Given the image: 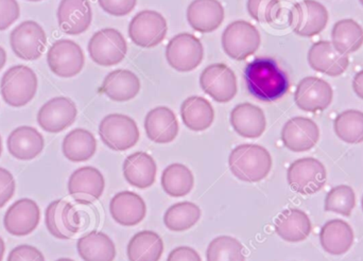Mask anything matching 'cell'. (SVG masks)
<instances>
[{
  "label": "cell",
  "mask_w": 363,
  "mask_h": 261,
  "mask_svg": "<svg viewBox=\"0 0 363 261\" xmlns=\"http://www.w3.org/2000/svg\"><path fill=\"white\" fill-rule=\"evenodd\" d=\"M360 2H362V4L363 6V0H360Z\"/></svg>",
  "instance_id": "11a10c76"
},
{
  "label": "cell",
  "mask_w": 363,
  "mask_h": 261,
  "mask_svg": "<svg viewBox=\"0 0 363 261\" xmlns=\"http://www.w3.org/2000/svg\"><path fill=\"white\" fill-rule=\"evenodd\" d=\"M45 223L47 230L55 238L68 240L80 230V213L72 203L55 200L47 206Z\"/></svg>",
  "instance_id": "5bb4252c"
},
{
  "label": "cell",
  "mask_w": 363,
  "mask_h": 261,
  "mask_svg": "<svg viewBox=\"0 0 363 261\" xmlns=\"http://www.w3.org/2000/svg\"><path fill=\"white\" fill-rule=\"evenodd\" d=\"M10 45L17 57L25 61H34L44 53L47 35L40 23L26 21L11 32Z\"/></svg>",
  "instance_id": "30bf717a"
},
{
  "label": "cell",
  "mask_w": 363,
  "mask_h": 261,
  "mask_svg": "<svg viewBox=\"0 0 363 261\" xmlns=\"http://www.w3.org/2000/svg\"><path fill=\"white\" fill-rule=\"evenodd\" d=\"M187 21L194 31L211 33L223 23V6L218 0H194L187 8Z\"/></svg>",
  "instance_id": "7402d4cb"
},
{
  "label": "cell",
  "mask_w": 363,
  "mask_h": 261,
  "mask_svg": "<svg viewBox=\"0 0 363 261\" xmlns=\"http://www.w3.org/2000/svg\"><path fill=\"white\" fill-rule=\"evenodd\" d=\"M87 49L89 57L97 65L110 67L123 61L127 55L128 45L118 30L106 28L91 36Z\"/></svg>",
  "instance_id": "8992f818"
},
{
  "label": "cell",
  "mask_w": 363,
  "mask_h": 261,
  "mask_svg": "<svg viewBox=\"0 0 363 261\" xmlns=\"http://www.w3.org/2000/svg\"><path fill=\"white\" fill-rule=\"evenodd\" d=\"M333 45L345 55L355 52L363 45V29L354 19H342L335 23Z\"/></svg>",
  "instance_id": "e575fe53"
},
{
  "label": "cell",
  "mask_w": 363,
  "mask_h": 261,
  "mask_svg": "<svg viewBox=\"0 0 363 261\" xmlns=\"http://www.w3.org/2000/svg\"><path fill=\"white\" fill-rule=\"evenodd\" d=\"M362 211H363V196H362Z\"/></svg>",
  "instance_id": "db71d44e"
},
{
  "label": "cell",
  "mask_w": 363,
  "mask_h": 261,
  "mask_svg": "<svg viewBox=\"0 0 363 261\" xmlns=\"http://www.w3.org/2000/svg\"><path fill=\"white\" fill-rule=\"evenodd\" d=\"M21 15V9L16 0H0V31H4L13 25Z\"/></svg>",
  "instance_id": "b9f144b4"
},
{
  "label": "cell",
  "mask_w": 363,
  "mask_h": 261,
  "mask_svg": "<svg viewBox=\"0 0 363 261\" xmlns=\"http://www.w3.org/2000/svg\"><path fill=\"white\" fill-rule=\"evenodd\" d=\"M47 63L55 76L72 78L80 74L84 67V53L74 40H59L49 48Z\"/></svg>",
  "instance_id": "8fae6325"
},
{
  "label": "cell",
  "mask_w": 363,
  "mask_h": 261,
  "mask_svg": "<svg viewBox=\"0 0 363 261\" xmlns=\"http://www.w3.org/2000/svg\"><path fill=\"white\" fill-rule=\"evenodd\" d=\"M2 153V139L1 136H0V156H1Z\"/></svg>",
  "instance_id": "816d5d0a"
},
{
  "label": "cell",
  "mask_w": 363,
  "mask_h": 261,
  "mask_svg": "<svg viewBox=\"0 0 363 261\" xmlns=\"http://www.w3.org/2000/svg\"><path fill=\"white\" fill-rule=\"evenodd\" d=\"M230 121L235 132L245 138H258L267 128L264 111L247 102L233 109Z\"/></svg>",
  "instance_id": "d4e9b609"
},
{
  "label": "cell",
  "mask_w": 363,
  "mask_h": 261,
  "mask_svg": "<svg viewBox=\"0 0 363 261\" xmlns=\"http://www.w3.org/2000/svg\"><path fill=\"white\" fill-rule=\"evenodd\" d=\"M101 89L113 101H129L140 93V81L138 77L130 70H117L106 77Z\"/></svg>",
  "instance_id": "f1b7e54d"
},
{
  "label": "cell",
  "mask_w": 363,
  "mask_h": 261,
  "mask_svg": "<svg viewBox=\"0 0 363 261\" xmlns=\"http://www.w3.org/2000/svg\"><path fill=\"white\" fill-rule=\"evenodd\" d=\"M325 167L317 158L304 157L290 165L287 171L288 184L294 191L304 196L315 194L326 183Z\"/></svg>",
  "instance_id": "52a82bcc"
},
{
  "label": "cell",
  "mask_w": 363,
  "mask_h": 261,
  "mask_svg": "<svg viewBox=\"0 0 363 261\" xmlns=\"http://www.w3.org/2000/svg\"><path fill=\"white\" fill-rule=\"evenodd\" d=\"M228 165L237 179L247 183H257L270 173L272 157L266 148L245 143L230 152Z\"/></svg>",
  "instance_id": "7a4b0ae2"
},
{
  "label": "cell",
  "mask_w": 363,
  "mask_h": 261,
  "mask_svg": "<svg viewBox=\"0 0 363 261\" xmlns=\"http://www.w3.org/2000/svg\"><path fill=\"white\" fill-rule=\"evenodd\" d=\"M6 261H45V257L35 247L21 245L10 252Z\"/></svg>",
  "instance_id": "f6af8a7d"
},
{
  "label": "cell",
  "mask_w": 363,
  "mask_h": 261,
  "mask_svg": "<svg viewBox=\"0 0 363 261\" xmlns=\"http://www.w3.org/2000/svg\"><path fill=\"white\" fill-rule=\"evenodd\" d=\"M207 261H245L243 245L230 236H219L209 243Z\"/></svg>",
  "instance_id": "f35d334b"
},
{
  "label": "cell",
  "mask_w": 363,
  "mask_h": 261,
  "mask_svg": "<svg viewBox=\"0 0 363 261\" xmlns=\"http://www.w3.org/2000/svg\"><path fill=\"white\" fill-rule=\"evenodd\" d=\"M167 261H202L196 250L190 247H179L170 252Z\"/></svg>",
  "instance_id": "bcb514c9"
},
{
  "label": "cell",
  "mask_w": 363,
  "mask_h": 261,
  "mask_svg": "<svg viewBox=\"0 0 363 261\" xmlns=\"http://www.w3.org/2000/svg\"><path fill=\"white\" fill-rule=\"evenodd\" d=\"M4 251H6V245H4V239L0 237V261L4 260Z\"/></svg>",
  "instance_id": "681fc988"
},
{
  "label": "cell",
  "mask_w": 363,
  "mask_h": 261,
  "mask_svg": "<svg viewBox=\"0 0 363 261\" xmlns=\"http://www.w3.org/2000/svg\"><path fill=\"white\" fill-rule=\"evenodd\" d=\"M353 89L356 95L363 100V70L356 74L353 81Z\"/></svg>",
  "instance_id": "7dc6e473"
},
{
  "label": "cell",
  "mask_w": 363,
  "mask_h": 261,
  "mask_svg": "<svg viewBox=\"0 0 363 261\" xmlns=\"http://www.w3.org/2000/svg\"><path fill=\"white\" fill-rule=\"evenodd\" d=\"M204 49L202 43L190 33L174 36L166 48V57L174 70L188 72L196 70L203 60Z\"/></svg>",
  "instance_id": "7c38bea8"
},
{
  "label": "cell",
  "mask_w": 363,
  "mask_h": 261,
  "mask_svg": "<svg viewBox=\"0 0 363 261\" xmlns=\"http://www.w3.org/2000/svg\"><path fill=\"white\" fill-rule=\"evenodd\" d=\"M167 30V21L161 13L145 10L138 13L130 23L129 36L138 46L153 48L165 40Z\"/></svg>",
  "instance_id": "9c48e42d"
},
{
  "label": "cell",
  "mask_w": 363,
  "mask_h": 261,
  "mask_svg": "<svg viewBox=\"0 0 363 261\" xmlns=\"http://www.w3.org/2000/svg\"><path fill=\"white\" fill-rule=\"evenodd\" d=\"M288 21L294 33L304 38H313L325 29L328 12L323 4L315 0H303L294 4Z\"/></svg>",
  "instance_id": "ba28073f"
},
{
  "label": "cell",
  "mask_w": 363,
  "mask_h": 261,
  "mask_svg": "<svg viewBox=\"0 0 363 261\" xmlns=\"http://www.w3.org/2000/svg\"><path fill=\"white\" fill-rule=\"evenodd\" d=\"M97 150V140L93 133L85 129H74L68 133L62 143L64 156L72 162L91 160Z\"/></svg>",
  "instance_id": "d6a6232c"
},
{
  "label": "cell",
  "mask_w": 363,
  "mask_h": 261,
  "mask_svg": "<svg viewBox=\"0 0 363 261\" xmlns=\"http://www.w3.org/2000/svg\"><path fill=\"white\" fill-rule=\"evenodd\" d=\"M102 10L113 16H125L135 9L138 0H98Z\"/></svg>",
  "instance_id": "7bdbcfd3"
},
{
  "label": "cell",
  "mask_w": 363,
  "mask_h": 261,
  "mask_svg": "<svg viewBox=\"0 0 363 261\" xmlns=\"http://www.w3.org/2000/svg\"><path fill=\"white\" fill-rule=\"evenodd\" d=\"M181 117L188 129L202 132L213 125L215 112L208 100L191 96L182 104Z\"/></svg>",
  "instance_id": "1f68e13d"
},
{
  "label": "cell",
  "mask_w": 363,
  "mask_h": 261,
  "mask_svg": "<svg viewBox=\"0 0 363 261\" xmlns=\"http://www.w3.org/2000/svg\"><path fill=\"white\" fill-rule=\"evenodd\" d=\"M194 183V174L185 165H169L162 174L164 191L174 198L187 196L191 191Z\"/></svg>",
  "instance_id": "d590c367"
},
{
  "label": "cell",
  "mask_w": 363,
  "mask_h": 261,
  "mask_svg": "<svg viewBox=\"0 0 363 261\" xmlns=\"http://www.w3.org/2000/svg\"><path fill=\"white\" fill-rule=\"evenodd\" d=\"M260 40L255 26L245 21H233L222 34V48L233 60L243 61L258 50Z\"/></svg>",
  "instance_id": "277c9868"
},
{
  "label": "cell",
  "mask_w": 363,
  "mask_h": 261,
  "mask_svg": "<svg viewBox=\"0 0 363 261\" xmlns=\"http://www.w3.org/2000/svg\"><path fill=\"white\" fill-rule=\"evenodd\" d=\"M163 252V240L152 231H143L134 235L127 249L129 261H159Z\"/></svg>",
  "instance_id": "836d02e7"
},
{
  "label": "cell",
  "mask_w": 363,
  "mask_h": 261,
  "mask_svg": "<svg viewBox=\"0 0 363 261\" xmlns=\"http://www.w3.org/2000/svg\"><path fill=\"white\" fill-rule=\"evenodd\" d=\"M337 136L345 143H360L363 141V113L349 110L339 114L334 121Z\"/></svg>",
  "instance_id": "74e56055"
},
{
  "label": "cell",
  "mask_w": 363,
  "mask_h": 261,
  "mask_svg": "<svg viewBox=\"0 0 363 261\" xmlns=\"http://www.w3.org/2000/svg\"><path fill=\"white\" fill-rule=\"evenodd\" d=\"M38 85L33 70L25 65L13 66L2 76L0 93L8 106L23 108L35 97Z\"/></svg>",
  "instance_id": "3957f363"
},
{
  "label": "cell",
  "mask_w": 363,
  "mask_h": 261,
  "mask_svg": "<svg viewBox=\"0 0 363 261\" xmlns=\"http://www.w3.org/2000/svg\"><path fill=\"white\" fill-rule=\"evenodd\" d=\"M110 213L114 221L121 226H135L146 217V203L135 192H118L111 200Z\"/></svg>",
  "instance_id": "603a6c76"
},
{
  "label": "cell",
  "mask_w": 363,
  "mask_h": 261,
  "mask_svg": "<svg viewBox=\"0 0 363 261\" xmlns=\"http://www.w3.org/2000/svg\"><path fill=\"white\" fill-rule=\"evenodd\" d=\"M201 209L191 202H180L172 205L164 216V223L172 232L189 230L200 220Z\"/></svg>",
  "instance_id": "8d00e7d4"
},
{
  "label": "cell",
  "mask_w": 363,
  "mask_h": 261,
  "mask_svg": "<svg viewBox=\"0 0 363 261\" xmlns=\"http://www.w3.org/2000/svg\"><path fill=\"white\" fill-rule=\"evenodd\" d=\"M201 89L219 104L233 100L237 94V78L225 64H211L207 66L200 77Z\"/></svg>",
  "instance_id": "4fadbf2b"
},
{
  "label": "cell",
  "mask_w": 363,
  "mask_h": 261,
  "mask_svg": "<svg viewBox=\"0 0 363 261\" xmlns=\"http://www.w3.org/2000/svg\"><path fill=\"white\" fill-rule=\"evenodd\" d=\"M324 206L326 211L350 217L356 206L355 191L351 186H337L328 192Z\"/></svg>",
  "instance_id": "ab89813d"
},
{
  "label": "cell",
  "mask_w": 363,
  "mask_h": 261,
  "mask_svg": "<svg viewBox=\"0 0 363 261\" xmlns=\"http://www.w3.org/2000/svg\"><path fill=\"white\" fill-rule=\"evenodd\" d=\"M308 63L313 70L330 77L342 74L349 67V57L339 51L332 42L322 40L309 49Z\"/></svg>",
  "instance_id": "ffe728a7"
},
{
  "label": "cell",
  "mask_w": 363,
  "mask_h": 261,
  "mask_svg": "<svg viewBox=\"0 0 363 261\" xmlns=\"http://www.w3.org/2000/svg\"><path fill=\"white\" fill-rule=\"evenodd\" d=\"M67 187L77 203L89 205L102 196L106 181L104 174L95 167H81L70 175Z\"/></svg>",
  "instance_id": "9a60e30c"
},
{
  "label": "cell",
  "mask_w": 363,
  "mask_h": 261,
  "mask_svg": "<svg viewBox=\"0 0 363 261\" xmlns=\"http://www.w3.org/2000/svg\"><path fill=\"white\" fill-rule=\"evenodd\" d=\"M157 166L152 156L146 152H135L123 162V175L133 187L146 189L155 184Z\"/></svg>",
  "instance_id": "4316f807"
},
{
  "label": "cell",
  "mask_w": 363,
  "mask_h": 261,
  "mask_svg": "<svg viewBox=\"0 0 363 261\" xmlns=\"http://www.w3.org/2000/svg\"><path fill=\"white\" fill-rule=\"evenodd\" d=\"M6 63V52L1 46H0V70L4 67Z\"/></svg>",
  "instance_id": "c3c4849f"
},
{
  "label": "cell",
  "mask_w": 363,
  "mask_h": 261,
  "mask_svg": "<svg viewBox=\"0 0 363 261\" xmlns=\"http://www.w3.org/2000/svg\"><path fill=\"white\" fill-rule=\"evenodd\" d=\"M57 15L59 27L69 35H79L86 31L93 19L89 0H61Z\"/></svg>",
  "instance_id": "44dd1931"
},
{
  "label": "cell",
  "mask_w": 363,
  "mask_h": 261,
  "mask_svg": "<svg viewBox=\"0 0 363 261\" xmlns=\"http://www.w3.org/2000/svg\"><path fill=\"white\" fill-rule=\"evenodd\" d=\"M320 138L317 123L306 117H294L284 126L281 140L292 152H305L313 149Z\"/></svg>",
  "instance_id": "d6986e66"
},
{
  "label": "cell",
  "mask_w": 363,
  "mask_h": 261,
  "mask_svg": "<svg viewBox=\"0 0 363 261\" xmlns=\"http://www.w3.org/2000/svg\"><path fill=\"white\" fill-rule=\"evenodd\" d=\"M145 130L153 143H169L178 136V119L174 111L166 106H159L147 114Z\"/></svg>",
  "instance_id": "484cf974"
},
{
  "label": "cell",
  "mask_w": 363,
  "mask_h": 261,
  "mask_svg": "<svg viewBox=\"0 0 363 261\" xmlns=\"http://www.w3.org/2000/svg\"><path fill=\"white\" fill-rule=\"evenodd\" d=\"M55 261H74V260H70V258H60V260H57Z\"/></svg>",
  "instance_id": "f907efd6"
},
{
  "label": "cell",
  "mask_w": 363,
  "mask_h": 261,
  "mask_svg": "<svg viewBox=\"0 0 363 261\" xmlns=\"http://www.w3.org/2000/svg\"><path fill=\"white\" fill-rule=\"evenodd\" d=\"M43 135L35 128H16L9 135L6 140L9 153L19 160H32L38 157L44 150Z\"/></svg>",
  "instance_id": "cb8c5ba5"
},
{
  "label": "cell",
  "mask_w": 363,
  "mask_h": 261,
  "mask_svg": "<svg viewBox=\"0 0 363 261\" xmlns=\"http://www.w3.org/2000/svg\"><path fill=\"white\" fill-rule=\"evenodd\" d=\"M78 110L67 97H55L47 101L38 113V123L45 132L60 133L76 121Z\"/></svg>",
  "instance_id": "2e32d148"
},
{
  "label": "cell",
  "mask_w": 363,
  "mask_h": 261,
  "mask_svg": "<svg viewBox=\"0 0 363 261\" xmlns=\"http://www.w3.org/2000/svg\"><path fill=\"white\" fill-rule=\"evenodd\" d=\"M332 87L323 79L307 77L301 80L294 93L296 106L305 112H322L333 102Z\"/></svg>",
  "instance_id": "e0dca14e"
},
{
  "label": "cell",
  "mask_w": 363,
  "mask_h": 261,
  "mask_svg": "<svg viewBox=\"0 0 363 261\" xmlns=\"http://www.w3.org/2000/svg\"><path fill=\"white\" fill-rule=\"evenodd\" d=\"M99 135L104 145L114 151H127L140 140L138 125L131 117L123 114H111L102 119Z\"/></svg>",
  "instance_id": "5b68a950"
},
{
  "label": "cell",
  "mask_w": 363,
  "mask_h": 261,
  "mask_svg": "<svg viewBox=\"0 0 363 261\" xmlns=\"http://www.w3.org/2000/svg\"><path fill=\"white\" fill-rule=\"evenodd\" d=\"M28 1L38 2V1H42V0H28Z\"/></svg>",
  "instance_id": "f5cc1de1"
},
{
  "label": "cell",
  "mask_w": 363,
  "mask_h": 261,
  "mask_svg": "<svg viewBox=\"0 0 363 261\" xmlns=\"http://www.w3.org/2000/svg\"><path fill=\"white\" fill-rule=\"evenodd\" d=\"M247 12L258 23H272L281 12L279 0H247Z\"/></svg>",
  "instance_id": "60d3db41"
},
{
  "label": "cell",
  "mask_w": 363,
  "mask_h": 261,
  "mask_svg": "<svg viewBox=\"0 0 363 261\" xmlns=\"http://www.w3.org/2000/svg\"><path fill=\"white\" fill-rule=\"evenodd\" d=\"M40 220V211L38 203L25 198L9 207L4 215V226L9 234L23 237L36 230Z\"/></svg>",
  "instance_id": "ac0fdd59"
},
{
  "label": "cell",
  "mask_w": 363,
  "mask_h": 261,
  "mask_svg": "<svg viewBox=\"0 0 363 261\" xmlns=\"http://www.w3.org/2000/svg\"><path fill=\"white\" fill-rule=\"evenodd\" d=\"M311 228L307 213L298 209H286L275 221V232L288 243L304 241L311 235Z\"/></svg>",
  "instance_id": "83f0119b"
},
{
  "label": "cell",
  "mask_w": 363,
  "mask_h": 261,
  "mask_svg": "<svg viewBox=\"0 0 363 261\" xmlns=\"http://www.w3.org/2000/svg\"><path fill=\"white\" fill-rule=\"evenodd\" d=\"M16 189V183L12 173L0 167V209L13 198Z\"/></svg>",
  "instance_id": "ee69618b"
},
{
  "label": "cell",
  "mask_w": 363,
  "mask_h": 261,
  "mask_svg": "<svg viewBox=\"0 0 363 261\" xmlns=\"http://www.w3.org/2000/svg\"><path fill=\"white\" fill-rule=\"evenodd\" d=\"M79 255L84 261H114L116 248L112 239L102 232L89 233L77 243Z\"/></svg>",
  "instance_id": "4dcf8cb0"
},
{
  "label": "cell",
  "mask_w": 363,
  "mask_h": 261,
  "mask_svg": "<svg viewBox=\"0 0 363 261\" xmlns=\"http://www.w3.org/2000/svg\"><path fill=\"white\" fill-rule=\"evenodd\" d=\"M245 82L250 95L262 102L277 101L290 89L287 72L270 57H259L247 64Z\"/></svg>",
  "instance_id": "6da1fadb"
},
{
  "label": "cell",
  "mask_w": 363,
  "mask_h": 261,
  "mask_svg": "<svg viewBox=\"0 0 363 261\" xmlns=\"http://www.w3.org/2000/svg\"><path fill=\"white\" fill-rule=\"evenodd\" d=\"M353 243V228L343 220L328 221L320 232V243L330 255H343L351 249Z\"/></svg>",
  "instance_id": "f546056e"
}]
</instances>
